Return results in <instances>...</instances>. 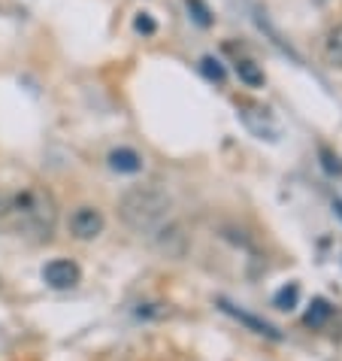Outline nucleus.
Instances as JSON below:
<instances>
[{
    "instance_id": "f257e3e1",
    "label": "nucleus",
    "mask_w": 342,
    "mask_h": 361,
    "mask_svg": "<svg viewBox=\"0 0 342 361\" xmlns=\"http://www.w3.org/2000/svg\"><path fill=\"white\" fill-rule=\"evenodd\" d=\"M118 216L127 228L139 231V234H158L167 225L170 197L155 185H134L118 200Z\"/></svg>"
},
{
    "instance_id": "f03ea898",
    "label": "nucleus",
    "mask_w": 342,
    "mask_h": 361,
    "mask_svg": "<svg viewBox=\"0 0 342 361\" xmlns=\"http://www.w3.org/2000/svg\"><path fill=\"white\" fill-rule=\"evenodd\" d=\"M13 213L22 219V228H27L39 240H49L55 231V200L43 188H25L13 195Z\"/></svg>"
},
{
    "instance_id": "7ed1b4c3",
    "label": "nucleus",
    "mask_w": 342,
    "mask_h": 361,
    "mask_svg": "<svg viewBox=\"0 0 342 361\" xmlns=\"http://www.w3.org/2000/svg\"><path fill=\"white\" fill-rule=\"evenodd\" d=\"M106 219L97 207H79L73 216H70V231H73L76 240H94L103 234Z\"/></svg>"
},
{
    "instance_id": "20e7f679",
    "label": "nucleus",
    "mask_w": 342,
    "mask_h": 361,
    "mask_svg": "<svg viewBox=\"0 0 342 361\" xmlns=\"http://www.w3.org/2000/svg\"><path fill=\"white\" fill-rule=\"evenodd\" d=\"M79 264L76 262H70V258H55V262H49L46 270H43V279H46V286H52V288H73L79 283Z\"/></svg>"
},
{
    "instance_id": "39448f33",
    "label": "nucleus",
    "mask_w": 342,
    "mask_h": 361,
    "mask_svg": "<svg viewBox=\"0 0 342 361\" xmlns=\"http://www.w3.org/2000/svg\"><path fill=\"white\" fill-rule=\"evenodd\" d=\"M218 307L224 310L227 316H234L236 322H243L246 328H251L255 334H264V337H270V340H279V331L270 325V322H264V319H258V316H251V313H246V310H239V307H234L230 300H224V298H218Z\"/></svg>"
},
{
    "instance_id": "423d86ee",
    "label": "nucleus",
    "mask_w": 342,
    "mask_h": 361,
    "mask_svg": "<svg viewBox=\"0 0 342 361\" xmlns=\"http://www.w3.org/2000/svg\"><path fill=\"white\" fill-rule=\"evenodd\" d=\"M109 167L115 170V173H139V170H143V155L139 152H134V149H127V146H118V149H113V152H109Z\"/></svg>"
},
{
    "instance_id": "0eeeda50",
    "label": "nucleus",
    "mask_w": 342,
    "mask_h": 361,
    "mask_svg": "<svg viewBox=\"0 0 342 361\" xmlns=\"http://www.w3.org/2000/svg\"><path fill=\"white\" fill-rule=\"evenodd\" d=\"M330 316H334V307H330L324 298H315V300H312V307L306 310L303 322H306L309 328H321V325H327Z\"/></svg>"
},
{
    "instance_id": "6e6552de",
    "label": "nucleus",
    "mask_w": 342,
    "mask_h": 361,
    "mask_svg": "<svg viewBox=\"0 0 342 361\" xmlns=\"http://www.w3.org/2000/svg\"><path fill=\"white\" fill-rule=\"evenodd\" d=\"M236 76L243 79L248 88H260V85H264V70H260L255 61H248V58H239V61H236Z\"/></svg>"
},
{
    "instance_id": "1a4fd4ad",
    "label": "nucleus",
    "mask_w": 342,
    "mask_h": 361,
    "mask_svg": "<svg viewBox=\"0 0 342 361\" xmlns=\"http://www.w3.org/2000/svg\"><path fill=\"white\" fill-rule=\"evenodd\" d=\"M324 52H327V61H330V64H334V67H342V25H336L334 31L327 34Z\"/></svg>"
},
{
    "instance_id": "9d476101",
    "label": "nucleus",
    "mask_w": 342,
    "mask_h": 361,
    "mask_svg": "<svg viewBox=\"0 0 342 361\" xmlns=\"http://www.w3.org/2000/svg\"><path fill=\"white\" fill-rule=\"evenodd\" d=\"M297 300H300V286H297V283H288V286H281L279 292H276L273 304H276L279 310H294Z\"/></svg>"
},
{
    "instance_id": "9b49d317",
    "label": "nucleus",
    "mask_w": 342,
    "mask_h": 361,
    "mask_svg": "<svg viewBox=\"0 0 342 361\" xmlns=\"http://www.w3.org/2000/svg\"><path fill=\"white\" fill-rule=\"evenodd\" d=\"M200 70H203V76L209 79V82H224V67H221V61H215V58H203V61H200Z\"/></svg>"
},
{
    "instance_id": "f8f14e48",
    "label": "nucleus",
    "mask_w": 342,
    "mask_h": 361,
    "mask_svg": "<svg viewBox=\"0 0 342 361\" xmlns=\"http://www.w3.org/2000/svg\"><path fill=\"white\" fill-rule=\"evenodd\" d=\"M321 164H324L330 176H342V158L336 152H330L327 146H321Z\"/></svg>"
},
{
    "instance_id": "ddd939ff",
    "label": "nucleus",
    "mask_w": 342,
    "mask_h": 361,
    "mask_svg": "<svg viewBox=\"0 0 342 361\" xmlns=\"http://www.w3.org/2000/svg\"><path fill=\"white\" fill-rule=\"evenodd\" d=\"M188 9L194 13V22H197L200 27H209V25H213V16H209V9L200 4V0H188Z\"/></svg>"
},
{
    "instance_id": "4468645a",
    "label": "nucleus",
    "mask_w": 342,
    "mask_h": 361,
    "mask_svg": "<svg viewBox=\"0 0 342 361\" xmlns=\"http://www.w3.org/2000/svg\"><path fill=\"white\" fill-rule=\"evenodd\" d=\"M134 27L139 34H146V37H152L155 31H158V25H155V18L148 16V13H139L137 18H134Z\"/></svg>"
},
{
    "instance_id": "2eb2a0df",
    "label": "nucleus",
    "mask_w": 342,
    "mask_h": 361,
    "mask_svg": "<svg viewBox=\"0 0 342 361\" xmlns=\"http://www.w3.org/2000/svg\"><path fill=\"white\" fill-rule=\"evenodd\" d=\"M9 213H13V195L0 188V219H6Z\"/></svg>"
},
{
    "instance_id": "dca6fc26",
    "label": "nucleus",
    "mask_w": 342,
    "mask_h": 361,
    "mask_svg": "<svg viewBox=\"0 0 342 361\" xmlns=\"http://www.w3.org/2000/svg\"><path fill=\"white\" fill-rule=\"evenodd\" d=\"M334 209H336V213L342 216V200H336V204H334Z\"/></svg>"
}]
</instances>
